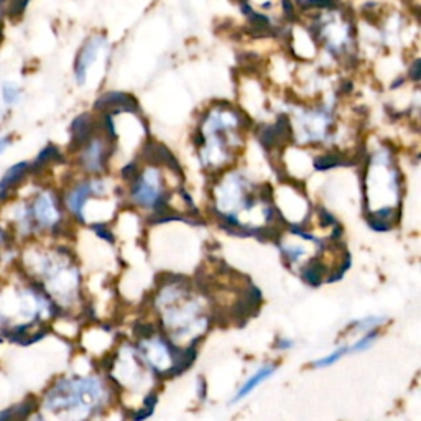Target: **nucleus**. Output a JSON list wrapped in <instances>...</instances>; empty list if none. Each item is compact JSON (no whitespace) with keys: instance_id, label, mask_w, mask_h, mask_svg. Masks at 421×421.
I'll return each mask as SVG.
<instances>
[{"instance_id":"obj_7","label":"nucleus","mask_w":421,"mask_h":421,"mask_svg":"<svg viewBox=\"0 0 421 421\" xmlns=\"http://www.w3.org/2000/svg\"><path fill=\"white\" fill-rule=\"evenodd\" d=\"M393 155L381 146L370 155L367 168V206L370 204L369 226L377 232L393 227L395 208L400 203L401 180Z\"/></svg>"},{"instance_id":"obj_10","label":"nucleus","mask_w":421,"mask_h":421,"mask_svg":"<svg viewBox=\"0 0 421 421\" xmlns=\"http://www.w3.org/2000/svg\"><path fill=\"white\" fill-rule=\"evenodd\" d=\"M334 116L328 107L303 109L293 121V134L301 145L328 144L332 139Z\"/></svg>"},{"instance_id":"obj_2","label":"nucleus","mask_w":421,"mask_h":421,"mask_svg":"<svg viewBox=\"0 0 421 421\" xmlns=\"http://www.w3.org/2000/svg\"><path fill=\"white\" fill-rule=\"evenodd\" d=\"M17 270L52 298L59 313L81 305L82 275L72 252L59 240H31L20 245Z\"/></svg>"},{"instance_id":"obj_16","label":"nucleus","mask_w":421,"mask_h":421,"mask_svg":"<svg viewBox=\"0 0 421 421\" xmlns=\"http://www.w3.org/2000/svg\"><path fill=\"white\" fill-rule=\"evenodd\" d=\"M105 45H107V40H105L104 35H93L84 41L75 61V79L77 84H84L86 79H88L91 66L99 58L100 49Z\"/></svg>"},{"instance_id":"obj_4","label":"nucleus","mask_w":421,"mask_h":421,"mask_svg":"<svg viewBox=\"0 0 421 421\" xmlns=\"http://www.w3.org/2000/svg\"><path fill=\"white\" fill-rule=\"evenodd\" d=\"M214 210L229 226L255 232H270L277 208L263 196V186L252 183L244 173H227L214 187Z\"/></svg>"},{"instance_id":"obj_13","label":"nucleus","mask_w":421,"mask_h":421,"mask_svg":"<svg viewBox=\"0 0 421 421\" xmlns=\"http://www.w3.org/2000/svg\"><path fill=\"white\" fill-rule=\"evenodd\" d=\"M111 377L116 378L117 385H121L122 388L139 390L144 383L146 385V381L150 377V369L141 360L139 351L135 347L123 346L117 352L116 362H112Z\"/></svg>"},{"instance_id":"obj_14","label":"nucleus","mask_w":421,"mask_h":421,"mask_svg":"<svg viewBox=\"0 0 421 421\" xmlns=\"http://www.w3.org/2000/svg\"><path fill=\"white\" fill-rule=\"evenodd\" d=\"M77 152V164L88 176L102 175L112 155V140L99 129L82 144Z\"/></svg>"},{"instance_id":"obj_6","label":"nucleus","mask_w":421,"mask_h":421,"mask_svg":"<svg viewBox=\"0 0 421 421\" xmlns=\"http://www.w3.org/2000/svg\"><path fill=\"white\" fill-rule=\"evenodd\" d=\"M247 118L229 104L213 105L201 118L198 130L199 160L208 170H221L234 160L242 145Z\"/></svg>"},{"instance_id":"obj_23","label":"nucleus","mask_w":421,"mask_h":421,"mask_svg":"<svg viewBox=\"0 0 421 421\" xmlns=\"http://www.w3.org/2000/svg\"><path fill=\"white\" fill-rule=\"evenodd\" d=\"M378 339V331L377 329H374V331H369V332H364L362 336L357 339L354 344L349 346V352L351 354H359V352H364L370 349L375 344V341Z\"/></svg>"},{"instance_id":"obj_15","label":"nucleus","mask_w":421,"mask_h":421,"mask_svg":"<svg viewBox=\"0 0 421 421\" xmlns=\"http://www.w3.org/2000/svg\"><path fill=\"white\" fill-rule=\"evenodd\" d=\"M31 175H33V170H31L30 162H18L8 167L0 176V204L13 198L26 185Z\"/></svg>"},{"instance_id":"obj_3","label":"nucleus","mask_w":421,"mask_h":421,"mask_svg":"<svg viewBox=\"0 0 421 421\" xmlns=\"http://www.w3.org/2000/svg\"><path fill=\"white\" fill-rule=\"evenodd\" d=\"M111 400V388L98 374H68L36 398V406L52 421H91Z\"/></svg>"},{"instance_id":"obj_26","label":"nucleus","mask_w":421,"mask_h":421,"mask_svg":"<svg viewBox=\"0 0 421 421\" xmlns=\"http://www.w3.org/2000/svg\"><path fill=\"white\" fill-rule=\"evenodd\" d=\"M293 344H295V342H293V339H290V337H278L275 346H277V349H280V351H288V349H291Z\"/></svg>"},{"instance_id":"obj_25","label":"nucleus","mask_w":421,"mask_h":421,"mask_svg":"<svg viewBox=\"0 0 421 421\" xmlns=\"http://www.w3.org/2000/svg\"><path fill=\"white\" fill-rule=\"evenodd\" d=\"M20 421H52V420H49L47 415L41 413V411L38 408H36L33 411H30L29 415H25L24 418H22Z\"/></svg>"},{"instance_id":"obj_21","label":"nucleus","mask_w":421,"mask_h":421,"mask_svg":"<svg viewBox=\"0 0 421 421\" xmlns=\"http://www.w3.org/2000/svg\"><path fill=\"white\" fill-rule=\"evenodd\" d=\"M385 321V318L383 316H365V318L359 319V321L351 323V328L354 329L355 332H369L374 331V329H377L381 324H383Z\"/></svg>"},{"instance_id":"obj_27","label":"nucleus","mask_w":421,"mask_h":421,"mask_svg":"<svg viewBox=\"0 0 421 421\" xmlns=\"http://www.w3.org/2000/svg\"><path fill=\"white\" fill-rule=\"evenodd\" d=\"M12 144H13L12 135L0 137V155H3V152H7V150L12 146Z\"/></svg>"},{"instance_id":"obj_12","label":"nucleus","mask_w":421,"mask_h":421,"mask_svg":"<svg viewBox=\"0 0 421 421\" xmlns=\"http://www.w3.org/2000/svg\"><path fill=\"white\" fill-rule=\"evenodd\" d=\"M107 190L109 183L99 176H89L84 178V180L72 183L71 186L66 187L65 193L61 194L68 216L79 222H84L86 206L89 204L91 199L102 198V196L107 194Z\"/></svg>"},{"instance_id":"obj_20","label":"nucleus","mask_w":421,"mask_h":421,"mask_svg":"<svg viewBox=\"0 0 421 421\" xmlns=\"http://www.w3.org/2000/svg\"><path fill=\"white\" fill-rule=\"evenodd\" d=\"M346 163V158L336 152H329L326 155H319L314 158V168L319 171L332 170V168L341 167Z\"/></svg>"},{"instance_id":"obj_19","label":"nucleus","mask_w":421,"mask_h":421,"mask_svg":"<svg viewBox=\"0 0 421 421\" xmlns=\"http://www.w3.org/2000/svg\"><path fill=\"white\" fill-rule=\"evenodd\" d=\"M99 125H95L94 117L91 114H81L79 117L75 118L71 125V145L72 148H79L91 135L98 130Z\"/></svg>"},{"instance_id":"obj_11","label":"nucleus","mask_w":421,"mask_h":421,"mask_svg":"<svg viewBox=\"0 0 421 421\" xmlns=\"http://www.w3.org/2000/svg\"><path fill=\"white\" fill-rule=\"evenodd\" d=\"M314 38L321 41L324 48L334 56L349 54L351 45L354 43L352 26L344 17L337 15V12L331 7V12L319 17L316 24Z\"/></svg>"},{"instance_id":"obj_9","label":"nucleus","mask_w":421,"mask_h":421,"mask_svg":"<svg viewBox=\"0 0 421 421\" xmlns=\"http://www.w3.org/2000/svg\"><path fill=\"white\" fill-rule=\"evenodd\" d=\"M168 191L164 185L162 170L157 164H150L135 175L130 186L132 203L145 209L157 210L158 216H163L168 204Z\"/></svg>"},{"instance_id":"obj_22","label":"nucleus","mask_w":421,"mask_h":421,"mask_svg":"<svg viewBox=\"0 0 421 421\" xmlns=\"http://www.w3.org/2000/svg\"><path fill=\"white\" fill-rule=\"evenodd\" d=\"M346 354H349V346H346V344L339 346L337 349H334L331 354H328V355L321 357V359L314 360L313 367L314 369H326V367H329V365L336 364L337 360L342 359V357H344Z\"/></svg>"},{"instance_id":"obj_24","label":"nucleus","mask_w":421,"mask_h":421,"mask_svg":"<svg viewBox=\"0 0 421 421\" xmlns=\"http://www.w3.org/2000/svg\"><path fill=\"white\" fill-rule=\"evenodd\" d=\"M22 98V89L15 82H3L2 86V100L7 107H13Z\"/></svg>"},{"instance_id":"obj_18","label":"nucleus","mask_w":421,"mask_h":421,"mask_svg":"<svg viewBox=\"0 0 421 421\" xmlns=\"http://www.w3.org/2000/svg\"><path fill=\"white\" fill-rule=\"evenodd\" d=\"M277 372V365L275 364H263L262 367L259 370H255L254 374L250 375L249 378H247L244 385L240 388H237L234 398H232V404H237V401L244 400L247 395H250L252 392L257 388L260 383H263L265 381H268V378L273 377V374Z\"/></svg>"},{"instance_id":"obj_8","label":"nucleus","mask_w":421,"mask_h":421,"mask_svg":"<svg viewBox=\"0 0 421 421\" xmlns=\"http://www.w3.org/2000/svg\"><path fill=\"white\" fill-rule=\"evenodd\" d=\"M22 196L29 210L35 240L61 239L65 236L68 217H70L63 204L61 194L52 186L35 185L31 191Z\"/></svg>"},{"instance_id":"obj_17","label":"nucleus","mask_w":421,"mask_h":421,"mask_svg":"<svg viewBox=\"0 0 421 421\" xmlns=\"http://www.w3.org/2000/svg\"><path fill=\"white\" fill-rule=\"evenodd\" d=\"M95 107L102 112L121 114V112H139V105L135 99L125 93H107L98 100Z\"/></svg>"},{"instance_id":"obj_5","label":"nucleus","mask_w":421,"mask_h":421,"mask_svg":"<svg viewBox=\"0 0 421 421\" xmlns=\"http://www.w3.org/2000/svg\"><path fill=\"white\" fill-rule=\"evenodd\" d=\"M155 306L173 346H194L209 329L210 313L206 301L190 283L183 280L163 283L155 296Z\"/></svg>"},{"instance_id":"obj_1","label":"nucleus","mask_w":421,"mask_h":421,"mask_svg":"<svg viewBox=\"0 0 421 421\" xmlns=\"http://www.w3.org/2000/svg\"><path fill=\"white\" fill-rule=\"evenodd\" d=\"M59 316L52 298L17 267L0 275V344H35Z\"/></svg>"}]
</instances>
